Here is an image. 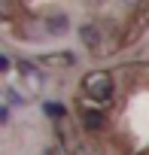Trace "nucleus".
Wrapping results in <instances>:
<instances>
[{
	"label": "nucleus",
	"mask_w": 149,
	"mask_h": 155,
	"mask_svg": "<svg viewBox=\"0 0 149 155\" xmlns=\"http://www.w3.org/2000/svg\"><path fill=\"white\" fill-rule=\"evenodd\" d=\"M46 64H73V55H49V58H43Z\"/></svg>",
	"instance_id": "obj_7"
},
{
	"label": "nucleus",
	"mask_w": 149,
	"mask_h": 155,
	"mask_svg": "<svg viewBox=\"0 0 149 155\" xmlns=\"http://www.w3.org/2000/svg\"><path fill=\"white\" fill-rule=\"evenodd\" d=\"M0 70H3V73L9 70V58H6V55H0Z\"/></svg>",
	"instance_id": "obj_10"
},
{
	"label": "nucleus",
	"mask_w": 149,
	"mask_h": 155,
	"mask_svg": "<svg viewBox=\"0 0 149 155\" xmlns=\"http://www.w3.org/2000/svg\"><path fill=\"white\" fill-rule=\"evenodd\" d=\"M0 122H3V125L9 122V107H0Z\"/></svg>",
	"instance_id": "obj_9"
},
{
	"label": "nucleus",
	"mask_w": 149,
	"mask_h": 155,
	"mask_svg": "<svg viewBox=\"0 0 149 155\" xmlns=\"http://www.w3.org/2000/svg\"><path fill=\"white\" fill-rule=\"evenodd\" d=\"M79 40L85 43L88 52H98L101 43H104V31H101L94 21H82V25H79Z\"/></svg>",
	"instance_id": "obj_2"
},
{
	"label": "nucleus",
	"mask_w": 149,
	"mask_h": 155,
	"mask_svg": "<svg viewBox=\"0 0 149 155\" xmlns=\"http://www.w3.org/2000/svg\"><path fill=\"white\" fill-rule=\"evenodd\" d=\"M79 122H82V128L88 131V134H101L104 128H107V116H104V110H79Z\"/></svg>",
	"instance_id": "obj_3"
},
{
	"label": "nucleus",
	"mask_w": 149,
	"mask_h": 155,
	"mask_svg": "<svg viewBox=\"0 0 149 155\" xmlns=\"http://www.w3.org/2000/svg\"><path fill=\"white\" fill-rule=\"evenodd\" d=\"M67 28H70V21H67V15H61V12L46 18V31H49V34H55V37L67 34Z\"/></svg>",
	"instance_id": "obj_4"
},
{
	"label": "nucleus",
	"mask_w": 149,
	"mask_h": 155,
	"mask_svg": "<svg viewBox=\"0 0 149 155\" xmlns=\"http://www.w3.org/2000/svg\"><path fill=\"white\" fill-rule=\"evenodd\" d=\"M43 113H46L49 119H64V116H67V107H64V104H55V101H46V104H43Z\"/></svg>",
	"instance_id": "obj_6"
},
{
	"label": "nucleus",
	"mask_w": 149,
	"mask_h": 155,
	"mask_svg": "<svg viewBox=\"0 0 149 155\" xmlns=\"http://www.w3.org/2000/svg\"><path fill=\"white\" fill-rule=\"evenodd\" d=\"M82 91L91 104H107L113 101V91H116V82H113V73L107 70H91L82 76Z\"/></svg>",
	"instance_id": "obj_1"
},
{
	"label": "nucleus",
	"mask_w": 149,
	"mask_h": 155,
	"mask_svg": "<svg viewBox=\"0 0 149 155\" xmlns=\"http://www.w3.org/2000/svg\"><path fill=\"white\" fill-rule=\"evenodd\" d=\"M18 70H22V76H28V79H31V88H40L43 76L37 73V67H34L31 61H18Z\"/></svg>",
	"instance_id": "obj_5"
},
{
	"label": "nucleus",
	"mask_w": 149,
	"mask_h": 155,
	"mask_svg": "<svg viewBox=\"0 0 149 155\" xmlns=\"http://www.w3.org/2000/svg\"><path fill=\"white\" fill-rule=\"evenodd\" d=\"M6 104H22V97H18L12 88H6Z\"/></svg>",
	"instance_id": "obj_8"
}]
</instances>
